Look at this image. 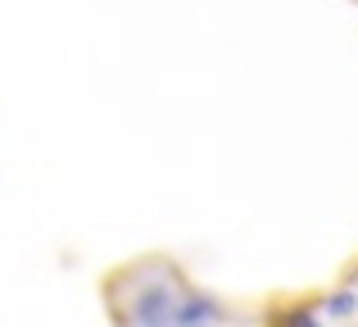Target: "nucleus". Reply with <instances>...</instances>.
Segmentation results:
<instances>
[{
    "label": "nucleus",
    "mask_w": 358,
    "mask_h": 327,
    "mask_svg": "<svg viewBox=\"0 0 358 327\" xmlns=\"http://www.w3.org/2000/svg\"><path fill=\"white\" fill-rule=\"evenodd\" d=\"M186 286L191 282H186L177 259L145 255L105 277V309L114 327H173L177 295Z\"/></svg>",
    "instance_id": "obj_1"
},
{
    "label": "nucleus",
    "mask_w": 358,
    "mask_h": 327,
    "mask_svg": "<svg viewBox=\"0 0 358 327\" xmlns=\"http://www.w3.org/2000/svg\"><path fill=\"white\" fill-rule=\"evenodd\" d=\"M231 309L218 300L213 291H204V286H186L182 295H177V309H173V327H227Z\"/></svg>",
    "instance_id": "obj_2"
},
{
    "label": "nucleus",
    "mask_w": 358,
    "mask_h": 327,
    "mask_svg": "<svg viewBox=\"0 0 358 327\" xmlns=\"http://www.w3.org/2000/svg\"><path fill=\"white\" fill-rule=\"evenodd\" d=\"M263 327H327V319L317 314V300H286L263 319Z\"/></svg>",
    "instance_id": "obj_3"
},
{
    "label": "nucleus",
    "mask_w": 358,
    "mask_h": 327,
    "mask_svg": "<svg viewBox=\"0 0 358 327\" xmlns=\"http://www.w3.org/2000/svg\"><path fill=\"white\" fill-rule=\"evenodd\" d=\"M317 314H322L327 323L358 319V291H354V286H336V291H327L322 300H317Z\"/></svg>",
    "instance_id": "obj_4"
}]
</instances>
